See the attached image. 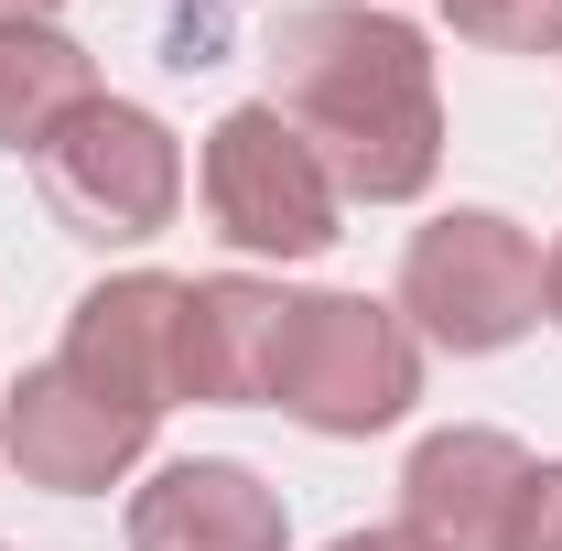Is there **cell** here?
I'll use <instances>...</instances> for the list:
<instances>
[{"instance_id": "6da1fadb", "label": "cell", "mask_w": 562, "mask_h": 551, "mask_svg": "<svg viewBox=\"0 0 562 551\" xmlns=\"http://www.w3.org/2000/svg\"><path fill=\"white\" fill-rule=\"evenodd\" d=\"M271 109L314 140V162L357 206H412L443 162L432 44L368 0H292L271 22Z\"/></svg>"}, {"instance_id": "7a4b0ae2", "label": "cell", "mask_w": 562, "mask_h": 551, "mask_svg": "<svg viewBox=\"0 0 562 551\" xmlns=\"http://www.w3.org/2000/svg\"><path fill=\"white\" fill-rule=\"evenodd\" d=\"M422 401V336L368 303V292H303L292 303V336L271 368V412H292L325 443H368Z\"/></svg>"}, {"instance_id": "3957f363", "label": "cell", "mask_w": 562, "mask_h": 551, "mask_svg": "<svg viewBox=\"0 0 562 551\" xmlns=\"http://www.w3.org/2000/svg\"><path fill=\"white\" fill-rule=\"evenodd\" d=\"M401 325L432 336L443 357H497L541 325V249L497 206H454L412 227L401 249Z\"/></svg>"}, {"instance_id": "277c9868", "label": "cell", "mask_w": 562, "mask_h": 551, "mask_svg": "<svg viewBox=\"0 0 562 551\" xmlns=\"http://www.w3.org/2000/svg\"><path fill=\"white\" fill-rule=\"evenodd\" d=\"M33 184H44V206L66 238L87 249H140V238H162L173 206H184V151L173 131L131 109V98H98V109H76L66 131L33 151Z\"/></svg>"}, {"instance_id": "5b68a950", "label": "cell", "mask_w": 562, "mask_h": 551, "mask_svg": "<svg viewBox=\"0 0 562 551\" xmlns=\"http://www.w3.org/2000/svg\"><path fill=\"white\" fill-rule=\"evenodd\" d=\"M336 173L314 162V140L281 120L271 98L227 109L206 131V216L227 249L249 260H325L336 249Z\"/></svg>"}, {"instance_id": "8992f818", "label": "cell", "mask_w": 562, "mask_h": 551, "mask_svg": "<svg viewBox=\"0 0 562 551\" xmlns=\"http://www.w3.org/2000/svg\"><path fill=\"white\" fill-rule=\"evenodd\" d=\"M184 303H195V281H173V271H120V281H98V292H76L66 368L109 412L162 421L184 401Z\"/></svg>"}, {"instance_id": "52a82bcc", "label": "cell", "mask_w": 562, "mask_h": 551, "mask_svg": "<svg viewBox=\"0 0 562 551\" xmlns=\"http://www.w3.org/2000/svg\"><path fill=\"white\" fill-rule=\"evenodd\" d=\"M140 443H151V421L109 412L66 357H55V368H22L11 401H0V454H11V476H22V486H55V497H98V486H120L140 465Z\"/></svg>"}, {"instance_id": "ba28073f", "label": "cell", "mask_w": 562, "mask_h": 551, "mask_svg": "<svg viewBox=\"0 0 562 551\" xmlns=\"http://www.w3.org/2000/svg\"><path fill=\"white\" fill-rule=\"evenodd\" d=\"M519 486H530V454L508 432H487V421L422 432L412 465H401V530H422L443 551H497L519 519Z\"/></svg>"}, {"instance_id": "9c48e42d", "label": "cell", "mask_w": 562, "mask_h": 551, "mask_svg": "<svg viewBox=\"0 0 562 551\" xmlns=\"http://www.w3.org/2000/svg\"><path fill=\"white\" fill-rule=\"evenodd\" d=\"M131 551H281V486L238 454H184L131 497Z\"/></svg>"}, {"instance_id": "30bf717a", "label": "cell", "mask_w": 562, "mask_h": 551, "mask_svg": "<svg viewBox=\"0 0 562 551\" xmlns=\"http://www.w3.org/2000/svg\"><path fill=\"white\" fill-rule=\"evenodd\" d=\"M292 303H303V292L249 281V271L195 281V303H184V401H227V412H238V401H271Z\"/></svg>"}, {"instance_id": "8fae6325", "label": "cell", "mask_w": 562, "mask_h": 551, "mask_svg": "<svg viewBox=\"0 0 562 551\" xmlns=\"http://www.w3.org/2000/svg\"><path fill=\"white\" fill-rule=\"evenodd\" d=\"M76 109H98V55L55 22H0V151H44Z\"/></svg>"}, {"instance_id": "7c38bea8", "label": "cell", "mask_w": 562, "mask_h": 551, "mask_svg": "<svg viewBox=\"0 0 562 551\" xmlns=\"http://www.w3.org/2000/svg\"><path fill=\"white\" fill-rule=\"evenodd\" d=\"M443 11L487 55H562V0H443Z\"/></svg>"}, {"instance_id": "4fadbf2b", "label": "cell", "mask_w": 562, "mask_h": 551, "mask_svg": "<svg viewBox=\"0 0 562 551\" xmlns=\"http://www.w3.org/2000/svg\"><path fill=\"white\" fill-rule=\"evenodd\" d=\"M227 11H238V0H173V22H162V66H216V55H227Z\"/></svg>"}, {"instance_id": "5bb4252c", "label": "cell", "mask_w": 562, "mask_h": 551, "mask_svg": "<svg viewBox=\"0 0 562 551\" xmlns=\"http://www.w3.org/2000/svg\"><path fill=\"white\" fill-rule=\"evenodd\" d=\"M497 551H562V465H530L519 519H508V541H497Z\"/></svg>"}, {"instance_id": "9a60e30c", "label": "cell", "mask_w": 562, "mask_h": 551, "mask_svg": "<svg viewBox=\"0 0 562 551\" xmlns=\"http://www.w3.org/2000/svg\"><path fill=\"white\" fill-rule=\"evenodd\" d=\"M325 551H443V541H422V530L390 519V530H347V541H325Z\"/></svg>"}, {"instance_id": "2e32d148", "label": "cell", "mask_w": 562, "mask_h": 551, "mask_svg": "<svg viewBox=\"0 0 562 551\" xmlns=\"http://www.w3.org/2000/svg\"><path fill=\"white\" fill-rule=\"evenodd\" d=\"M541 314L562 325V238H552V260H541Z\"/></svg>"}, {"instance_id": "e0dca14e", "label": "cell", "mask_w": 562, "mask_h": 551, "mask_svg": "<svg viewBox=\"0 0 562 551\" xmlns=\"http://www.w3.org/2000/svg\"><path fill=\"white\" fill-rule=\"evenodd\" d=\"M66 0H0V22H55Z\"/></svg>"}]
</instances>
